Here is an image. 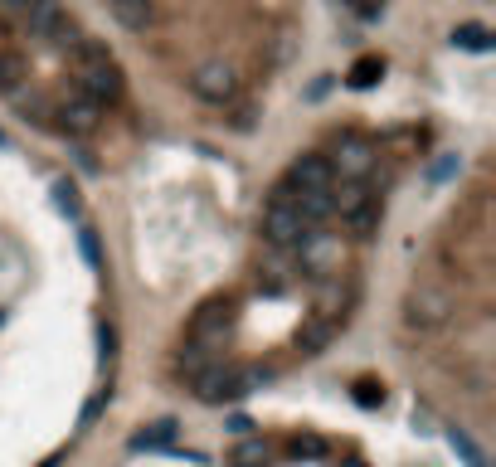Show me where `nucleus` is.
<instances>
[{
	"instance_id": "22",
	"label": "nucleus",
	"mask_w": 496,
	"mask_h": 467,
	"mask_svg": "<svg viewBox=\"0 0 496 467\" xmlns=\"http://www.w3.org/2000/svg\"><path fill=\"white\" fill-rule=\"evenodd\" d=\"M356 400H360V404H380V400H385V390H375V385H356Z\"/></svg>"
},
{
	"instance_id": "16",
	"label": "nucleus",
	"mask_w": 496,
	"mask_h": 467,
	"mask_svg": "<svg viewBox=\"0 0 496 467\" xmlns=\"http://www.w3.org/2000/svg\"><path fill=\"white\" fill-rule=\"evenodd\" d=\"M331 331H336V321H311V327H302V331H297V350H302V356H311V350H317V346H326V341H331Z\"/></svg>"
},
{
	"instance_id": "10",
	"label": "nucleus",
	"mask_w": 496,
	"mask_h": 467,
	"mask_svg": "<svg viewBox=\"0 0 496 467\" xmlns=\"http://www.w3.org/2000/svg\"><path fill=\"white\" fill-rule=\"evenodd\" d=\"M292 209L302 219V229H326V219H331V190H297Z\"/></svg>"
},
{
	"instance_id": "24",
	"label": "nucleus",
	"mask_w": 496,
	"mask_h": 467,
	"mask_svg": "<svg viewBox=\"0 0 496 467\" xmlns=\"http://www.w3.org/2000/svg\"><path fill=\"white\" fill-rule=\"evenodd\" d=\"M248 429H253V423H248L244 414H234V419H229V433H238V438H248Z\"/></svg>"
},
{
	"instance_id": "1",
	"label": "nucleus",
	"mask_w": 496,
	"mask_h": 467,
	"mask_svg": "<svg viewBox=\"0 0 496 467\" xmlns=\"http://www.w3.org/2000/svg\"><path fill=\"white\" fill-rule=\"evenodd\" d=\"M452 288H448V278L443 273H433V268H423V273L409 282V297H404V321L409 327H419V331H433V327H443V321L452 317Z\"/></svg>"
},
{
	"instance_id": "14",
	"label": "nucleus",
	"mask_w": 496,
	"mask_h": 467,
	"mask_svg": "<svg viewBox=\"0 0 496 467\" xmlns=\"http://www.w3.org/2000/svg\"><path fill=\"white\" fill-rule=\"evenodd\" d=\"M448 443H452V452H458L467 467H487V452L472 443V433H467V429H448Z\"/></svg>"
},
{
	"instance_id": "11",
	"label": "nucleus",
	"mask_w": 496,
	"mask_h": 467,
	"mask_svg": "<svg viewBox=\"0 0 496 467\" xmlns=\"http://www.w3.org/2000/svg\"><path fill=\"white\" fill-rule=\"evenodd\" d=\"M97 117H103V107L88 103V97H74V103L59 107V127H64L68 137H88V132H97Z\"/></svg>"
},
{
	"instance_id": "23",
	"label": "nucleus",
	"mask_w": 496,
	"mask_h": 467,
	"mask_svg": "<svg viewBox=\"0 0 496 467\" xmlns=\"http://www.w3.org/2000/svg\"><path fill=\"white\" fill-rule=\"evenodd\" d=\"M326 93H331V78H317V83L307 88V97H311V103H317V97H326Z\"/></svg>"
},
{
	"instance_id": "12",
	"label": "nucleus",
	"mask_w": 496,
	"mask_h": 467,
	"mask_svg": "<svg viewBox=\"0 0 496 467\" xmlns=\"http://www.w3.org/2000/svg\"><path fill=\"white\" fill-rule=\"evenodd\" d=\"M112 20L122 25V30H151L156 25V5L151 0H112Z\"/></svg>"
},
{
	"instance_id": "5",
	"label": "nucleus",
	"mask_w": 496,
	"mask_h": 467,
	"mask_svg": "<svg viewBox=\"0 0 496 467\" xmlns=\"http://www.w3.org/2000/svg\"><path fill=\"white\" fill-rule=\"evenodd\" d=\"M190 390H195V400L200 404H229V400H244V375L234 371V365H205L200 375L190 380Z\"/></svg>"
},
{
	"instance_id": "2",
	"label": "nucleus",
	"mask_w": 496,
	"mask_h": 467,
	"mask_svg": "<svg viewBox=\"0 0 496 467\" xmlns=\"http://www.w3.org/2000/svg\"><path fill=\"white\" fill-rule=\"evenodd\" d=\"M292 186L288 180H278L273 186V200H268V215H263V239L273 249H302L307 239H311V229H302V219H297V209H292Z\"/></svg>"
},
{
	"instance_id": "3",
	"label": "nucleus",
	"mask_w": 496,
	"mask_h": 467,
	"mask_svg": "<svg viewBox=\"0 0 496 467\" xmlns=\"http://www.w3.org/2000/svg\"><path fill=\"white\" fill-rule=\"evenodd\" d=\"M190 93L200 97V103H209V107H224V103H234L238 97V74L224 59H209V64H200L190 74Z\"/></svg>"
},
{
	"instance_id": "20",
	"label": "nucleus",
	"mask_w": 496,
	"mask_h": 467,
	"mask_svg": "<svg viewBox=\"0 0 496 467\" xmlns=\"http://www.w3.org/2000/svg\"><path fill=\"white\" fill-rule=\"evenodd\" d=\"M78 253L88 268H103V244H97V229H88V224L78 229Z\"/></svg>"
},
{
	"instance_id": "6",
	"label": "nucleus",
	"mask_w": 496,
	"mask_h": 467,
	"mask_svg": "<svg viewBox=\"0 0 496 467\" xmlns=\"http://www.w3.org/2000/svg\"><path fill=\"white\" fill-rule=\"evenodd\" d=\"M74 78H78V97H88V103H97V107H107V103L122 97V68L112 59L83 64V68H74Z\"/></svg>"
},
{
	"instance_id": "25",
	"label": "nucleus",
	"mask_w": 496,
	"mask_h": 467,
	"mask_svg": "<svg viewBox=\"0 0 496 467\" xmlns=\"http://www.w3.org/2000/svg\"><path fill=\"white\" fill-rule=\"evenodd\" d=\"M0 147H5V132H0Z\"/></svg>"
},
{
	"instance_id": "15",
	"label": "nucleus",
	"mask_w": 496,
	"mask_h": 467,
	"mask_svg": "<svg viewBox=\"0 0 496 467\" xmlns=\"http://www.w3.org/2000/svg\"><path fill=\"white\" fill-rule=\"evenodd\" d=\"M380 74H385V59H380V54H365V59H356V68L346 74V83L350 88H370Z\"/></svg>"
},
{
	"instance_id": "4",
	"label": "nucleus",
	"mask_w": 496,
	"mask_h": 467,
	"mask_svg": "<svg viewBox=\"0 0 496 467\" xmlns=\"http://www.w3.org/2000/svg\"><path fill=\"white\" fill-rule=\"evenodd\" d=\"M331 161V180H346V186H365L375 171V147L360 137H341V147H336V156H326Z\"/></svg>"
},
{
	"instance_id": "7",
	"label": "nucleus",
	"mask_w": 496,
	"mask_h": 467,
	"mask_svg": "<svg viewBox=\"0 0 496 467\" xmlns=\"http://www.w3.org/2000/svg\"><path fill=\"white\" fill-rule=\"evenodd\" d=\"M25 25H30L35 39H49V45H59V49L74 39V30H68V15H64L59 0H30V5H25Z\"/></svg>"
},
{
	"instance_id": "9",
	"label": "nucleus",
	"mask_w": 496,
	"mask_h": 467,
	"mask_svg": "<svg viewBox=\"0 0 496 467\" xmlns=\"http://www.w3.org/2000/svg\"><path fill=\"white\" fill-rule=\"evenodd\" d=\"M224 327H229V307H224V302H209V307L195 311V321H190V341L209 350V346H219V341H224Z\"/></svg>"
},
{
	"instance_id": "19",
	"label": "nucleus",
	"mask_w": 496,
	"mask_h": 467,
	"mask_svg": "<svg viewBox=\"0 0 496 467\" xmlns=\"http://www.w3.org/2000/svg\"><path fill=\"white\" fill-rule=\"evenodd\" d=\"M20 78H25L20 54H5V49H0V93H15V88H20Z\"/></svg>"
},
{
	"instance_id": "8",
	"label": "nucleus",
	"mask_w": 496,
	"mask_h": 467,
	"mask_svg": "<svg viewBox=\"0 0 496 467\" xmlns=\"http://www.w3.org/2000/svg\"><path fill=\"white\" fill-rule=\"evenodd\" d=\"M288 180L292 190H331V161H326L321 151H307V156H297V161L288 166Z\"/></svg>"
},
{
	"instance_id": "18",
	"label": "nucleus",
	"mask_w": 496,
	"mask_h": 467,
	"mask_svg": "<svg viewBox=\"0 0 496 467\" xmlns=\"http://www.w3.org/2000/svg\"><path fill=\"white\" fill-rule=\"evenodd\" d=\"M54 205H59V215H68V219L83 215V200H78V186H74V180H54Z\"/></svg>"
},
{
	"instance_id": "17",
	"label": "nucleus",
	"mask_w": 496,
	"mask_h": 467,
	"mask_svg": "<svg viewBox=\"0 0 496 467\" xmlns=\"http://www.w3.org/2000/svg\"><path fill=\"white\" fill-rule=\"evenodd\" d=\"M171 438H176V423L166 419V423H151V429H141V433L132 438V448H137V452H147V448H166Z\"/></svg>"
},
{
	"instance_id": "13",
	"label": "nucleus",
	"mask_w": 496,
	"mask_h": 467,
	"mask_svg": "<svg viewBox=\"0 0 496 467\" xmlns=\"http://www.w3.org/2000/svg\"><path fill=\"white\" fill-rule=\"evenodd\" d=\"M452 45L467 49V54H487L491 49V30H487V25H477V20H467V25L452 30Z\"/></svg>"
},
{
	"instance_id": "21",
	"label": "nucleus",
	"mask_w": 496,
	"mask_h": 467,
	"mask_svg": "<svg viewBox=\"0 0 496 467\" xmlns=\"http://www.w3.org/2000/svg\"><path fill=\"white\" fill-rule=\"evenodd\" d=\"M452 171H458V156H438L429 171H423V180H429V186H438V180H448Z\"/></svg>"
}]
</instances>
